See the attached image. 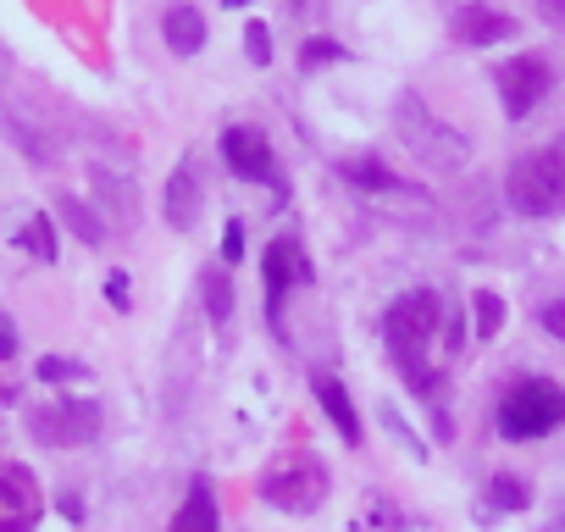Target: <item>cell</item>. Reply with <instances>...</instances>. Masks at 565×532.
I'll list each match as a JSON object with an SVG mask.
<instances>
[{"instance_id": "obj_1", "label": "cell", "mask_w": 565, "mask_h": 532, "mask_svg": "<svg viewBox=\"0 0 565 532\" xmlns=\"http://www.w3.org/2000/svg\"><path fill=\"white\" fill-rule=\"evenodd\" d=\"M444 300L433 289H405L388 317H383V344H388V361L399 366V377L433 405L438 389H444V361L455 350V339H444Z\"/></svg>"}, {"instance_id": "obj_2", "label": "cell", "mask_w": 565, "mask_h": 532, "mask_svg": "<svg viewBox=\"0 0 565 532\" xmlns=\"http://www.w3.org/2000/svg\"><path fill=\"white\" fill-rule=\"evenodd\" d=\"M504 200L521 216H554L565 211V150H526L504 172Z\"/></svg>"}, {"instance_id": "obj_3", "label": "cell", "mask_w": 565, "mask_h": 532, "mask_svg": "<svg viewBox=\"0 0 565 532\" xmlns=\"http://www.w3.org/2000/svg\"><path fill=\"white\" fill-rule=\"evenodd\" d=\"M559 422H565V389L548 383V377H521V383H510L504 400H499V433H504L510 444L548 438Z\"/></svg>"}, {"instance_id": "obj_4", "label": "cell", "mask_w": 565, "mask_h": 532, "mask_svg": "<svg viewBox=\"0 0 565 532\" xmlns=\"http://www.w3.org/2000/svg\"><path fill=\"white\" fill-rule=\"evenodd\" d=\"M394 123H399L405 150H411L422 167H433V172H455V167H466V161H471L466 134H460V128H449L444 117H433V111L422 106V95H405V100H399V111H394Z\"/></svg>"}, {"instance_id": "obj_5", "label": "cell", "mask_w": 565, "mask_h": 532, "mask_svg": "<svg viewBox=\"0 0 565 532\" xmlns=\"http://www.w3.org/2000/svg\"><path fill=\"white\" fill-rule=\"evenodd\" d=\"M328 466L311 455V449H295V455H282L266 477H260V499L282 515H311L322 499H328Z\"/></svg>"}, {"instance_id": "obj_6", "label": "cell", "mask_w": 565, "mask_h": 532, "mask_svg": "<svg viewBox=\"0 0 565 532\" xmlns=\"http://www.w3.org/2000/svg\"><path fill=\"white\" fill-rule=\"evenodd\" d=\"M29 433L40 444H51V449H84V444L100 438V405L95 400H78V394L45 400V405L29 411Z\"/></svg>"}, {"instance_id": "obj_7", "label": "cell", "mask_w": 565, "mask_h": 532, "mask_svg": "<svg viewBox=\"0 0 565 532\" xmlns=\"http://www.w3.org/2000/svg\"><path fill=\"white\" fill-rule=\"evenodd\" d=\"M260 284H266V322L282 339V300H289V289L311 284V260H306V244L295 233H277L260 249Z\"/></svg>"}, {"instance_id": "obj_8", "label": "cell", "mask_w": 565, "mask_h": 532, "mask_svg": "<svg viewBox=\"0 0 565 532\" xmlns=\"http://www.w3.org/2000/svg\"><path fill=\"white\" fill-rule=\"evenodd\" d=\"M493 84H499L504 117H510V123H521V117H532V111H537V100L554 89V73H548V62H543V56H510V62H499Z\"/></svg>"}, {"instance_id": "obj_9", "label": "cell", "mask_w": 565, "mask_h": 532, "mask_svg": "<svg viewBox=\"0 0 565 532\" xmlns=\"http://www.w3.org/2000/svg\"><path fill=\"white\" fill-rule=\"evenodd\" d=\"M45 515V488L29 466L0 460V532H34Z\"/></svg>"}, {"instance_id": "obj_10", "label": "cell", "mask_w": 565, "mask_h": 532, "mask_svg": "<svg viewBox=\"0 0 565 532\" xmlns=\"http://www.w3.org/2000/svg\"><path fill=\"white\" fill-rule=\"evenodd\" d=\"M222 161H227L238 178L266 183V189L282 194V167H277V156H271V145H266L260 128H227V134H222Z\"/></svg>"}, {"instance_id": "obj_11", "label": "cell", "mask_w": 565, "mask_h": 532, "mask_svg": "<svg viewBox=\"0 0 565 532\" xmlns=\"http://www.w3.org/2000/svg\"><path fill=\"white\" fill-rule=\"evenodd\" d=\"M200 178H194V161L183 156L178 167H172V178H167V189H161V211H167V222L178 227V233H189L194 222H200Z\"/></svg>"}, {"instance_id": "obj_12", "label": "cell", "mask_w": 565, "mask_h": 532, "mask_svg": "<svg viewBox=\"0 0 565 532\" xmlns=\"http://www.w3.org/2000/svg\"><path fill=\"white\" fill-rule=\"evenodd\" d=\"M455 40L460 45H504L510 34H515V18H504V12H493L488 0H471V7H460L455 12Z\"/></svg>"}, {"instance_id": "obj_13", "label": "cell", "mask_w": 565, "mask_h": 532, "mask_svg": "<svg viewBox=\"0 0 565 532\" xmlns=\"http://www.w3.org/2000/svg\"><path fill=\"white\" fill-rule=\"evenodd\" d=\"M167 532H222L216 493H211V482H205V477H194V482H189V499L178 504V515H172V526H167Z\"/></svg>"}, {"instance_id": "obj_14", "label": "cell", "mask_w": 565, "mask_h": 532, "mask_svg": "<svg viewBox=\"0 0 565 532\" xmlns=\"http://www.w3.org/2000/svg\"><path fill=\"white\" fill-rule=\"evenodd\" d=\"M161 34H167L172 56H194L205 45V18L189 7V0H178V7H167V18H161Z\"/></svg>"}, {"instance_id": "obj_15", "label": "cell", "mask_w": 565, "mask_h": 532, "mask_svg": "<svg viewBox=\"0 0 565 532\" xmlns=\"http://www.w3.org/2000/svg\"><path fill=\"white\" fill-rule=\"evenodd\" d=\"M317 400H322L328 422H333V427L344 433V444H361V416H355V400H350V389H344L339 377L317 372Z\"/></svg>"}, {"instance_id": "obj_16", "label": "cell", "mask_w": 565, "mask_h": 532, "mask_svg": "<svg viewBox=\"0 0 565 532\" xmlns=\"http://www.w3.org/2000/svg\"><path fill=\"white\" fill-rule=\"evenodd\" d=\"M339 178L355 183V189H366V194H405V183H399L377 156H344V161H339Z\"/></svg>"}, {"instance_id": "obj_17", "label": "cell", "mask_w": 565, "mask_h": 532, "mask_svg": "<svg viewBox=\"0 0 565 532\" xmlns=\"http://www.w3.org/2000/svg\"><path fill=\"white\" fill-rule=\"evenodd\" d=\"M200 295H205V311H211V322L222 328V322L233 317V278H227V266H205Z\"/></svg>"}, {"instance_id": "obj_18", "label": "cell", "mask_w": 565, "mask_h": 532, "mask_svg": "<svg viewBox=\"0 0 565 532\" xmlns=\"http://www.w3.org/2000/svg\"><path fill=\"white\" fill-rule=\"evenodd\" d=\"M56 205H62V216H67V227H73V233H78L84 244H100V238H106V227H100V216H95V211H89V205H84L78 194H62Z\"/></svg>"}, {"instance_id": "obj_19", "label": "cell", "mask_w": 565, "mask_h": 532, "mask_svg": "<svg viewBox=\"0 0 565 532\" xmlns=\"http://www.w3.org/2000/svg\"><path fill=\"white\" fill-rule=\"evenodd\" d=\"M471 328H477V339H493L504 328V300L493 289H477L471 295Z\"/></svg>"}, {"instance_id": "obj_20", "label": "cell", "mask_w": 565, "mask_h": 532, "mask_svg": "<svg viewBox=\"0 0 565 532\" xmlns=\"http://www.w3.org/2000/svg\"><path fill=\"white\" fill-rule=\"evenodd\" d=\"M18 244L51 266V260H56V222H51V216H34V222L23 227V238H18Z\"/></svg>"}, {"instance_id": "obj_21", "label": "cell", "mask_w": 565, "mask_h": 532, "mask_svg": "<svg viewBox=\"0 0 565 532\" xmlns=\"http://www.w3.org/2000/svg\"><path fill=\"white\" fill-rule=\"evenodd\" d=\"M488 499H493L499 510H526V499H532V493H526V482H521V477H493V493H488Z\"/></svg>"}, {"instance_id": "obj_22", "label": "cell", "mask_w": 565, "mask_h": 532, "mask_svg": "<svg viewBox=\"0 0 565 532\" xmlns=\"http://www.w3.org/2000/svg\"><path fill=\"white\" fill-rule=\"evenodd\" d=\"M244 51H249L255 67H266V62H271V29H266V23H249V29H244Z\"/></svg>"}, {"instance_id": "obj_23", "label": "cell", "mask_w": 565, "mask_h": 532, "mask_svg": "<svg viewBox=\"0 0 565 532\" xmlns=\"http://www.w3.org/2000/svg\"><path fill=\"white\" fill-rule=\"evenodd\" d=\"M78 377H84L78 361H62V355H45L40 361V383H78Z\"/></svg>"}, {"instance_id": "obj_24", "label": "cell", "mask_w": 565, "mask_h": 532, "mask_svg": "<svg viewBox=\"0 0 565 532\" xmlns=\"http://www.w3.org/2000/svg\"><path fill=\"white\" fill-rule=\"evenodd\" d=\"M322 62H344V45H333V40H311L306 56H300V67H322Z\"/></svg>"}, {"instance_id": "obj_25", "label": "cell", "mask_w": 565, "mask_h": 532, "mask_svg": "<svg viewBox=\"0 0 565 532\" xmlns=\"http://www.w3.org/2000/svg\"><path fill=\"white\" fill-rule=\"evenodd\" d=\"M238 260H244V222L233 216L227 233H222V266H238Z\"/></svg>"}, {"instance_id": "obj_26", "label": "cell", "mask_w": 565, "mask_h": 532, "mask_svg": "<svg viewBox=\"0 0 565 532\" xmlns=\"http://www.w3.org/2000/svg\"><path fill=\"white\" fill-rule=\"evenodd\" d=\"M537 322H543V328H548V333H554V339L565 344V295H554V300H543V311H537Z\"/></svg>"}, {"instance_id": "obj_27", "label": "cell", "mask_w": 565, "mask_h": 532, "mask_svg": "<svg viewBox=\"0 0 565 532\" xmlns=\"http://www.w3.org/2000/svg\"><path fill=\"white\" fill-rule=\"evenodd\" d=\"M18 355V328H12V317L0 311V361H12Z\"/></svg>"}, {"instance_id": "obj_28", "label": "cell", "mask_w": 565, "mask_h": 532, "mask_svg": "<svg viewBox=\"0 0 565 532\" xmlns=\"http://www.w3.org/2000/svg\"><path fill=\"white\" fill-rule=\"evenodd\" d=\"M106 300H111L117 311H128V278H122V273H111V278H106Z\"/></svg>"}, {"instance_id": "obj_29", "label": "cell", "mask_w": 565, "mask_h": 532, "mask_svg": "<svg viewBox=\"0 0 565 532\" xmlns=\"http://www.w3.org/2000/svg\"><path fill=\"white\" fill-rule=\"evenodd\" d=\"M543 18L548 23H565V0H543Z\"/></svg>"}, {"instance_id": "obj_30", "label": "cell", "mask_w": 565, "mask_h": 532, "mask_svg": "<svg viewBox=\"0 0 565 532\" xmlns=\"http://www.w3.org/2000/svg\"><path fill=\"white\" fill-rule=\"evenodd\" d=\"M222 7H227V12H244V7H249V0H222Z\"/></svg>"}, {"instance_id": "obj_31", "label": "cell", "mask_w": 565, "mask_h": 532, "mask_svg": "<svg viewBox=\"0 0 565 532\" xmlns=\"http://www.w3.org/2000/svg\"><path fill=\"white\" fill-rule=\"evenodd\" d=\"M548 532H565V510H559V515H554V526H548Z\"/></svg>"}, {"instance_id": "obj_32", "label": "cell", "mask_w": 565, "mask_h": 532, "mask_svg": "<svg viewBox=\"0 0 565 532\" xmlns=\"http://www.w3.org/2000/svg\"><path fill=\"white\" fill-rule=\"evenodd\" d=\"M289 7H295V12H300V7H311V0H289Z\"/></svg>"}]
</instances>
